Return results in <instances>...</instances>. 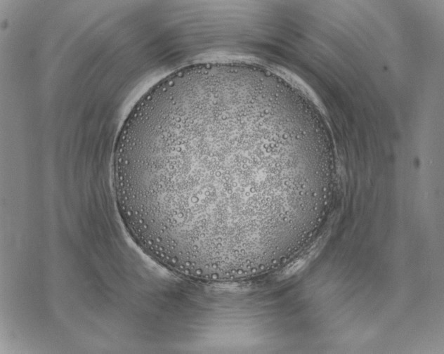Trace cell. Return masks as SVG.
I'll return each instance as SVG.
<instances>
[{
	"instance_id": "cell-1",
	"label": "cell",
	"mask_w": 444,
	"mask_h": 354,
	"mask_svg": "<svg viewBox=\"0 0 444 354\" xmlns=\"http://www.w3.org/2000/svg\"><path fill=\"white\" fill-rule=\"evenodd\" d=\"M280 99L234 77L164 88L132 125L113 181L134 236L181 271L236 277L284 254L310 171L287 153Z\"/></svg>"
}]
</instances>
